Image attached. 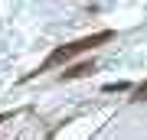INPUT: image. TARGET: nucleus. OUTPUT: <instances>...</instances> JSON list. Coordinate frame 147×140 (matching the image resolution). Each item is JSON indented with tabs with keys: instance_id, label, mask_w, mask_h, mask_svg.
Segmentation results:
<instances>
[{
	"instance_id": "obj_1",
	"label": "nucleus",
	"mask_w": 147,
	"mask_h": 140,
	"mask_svg": "<svg viewBox=\"0 0 147 140\" xmlns=\"http://www.w3.org/2000/svg\"><path fill=\"white\" fill-rule=\"evenodd\" d=\"M108 39H115V33L111 29H101V33H95V36H85V39H75V42H65V46H59L53 56L42 62L36 72H30L26 78H33V75H42V72H49V68H56V65H62V62H69L72 56H79V52H85V49H92V46H101V42H108Z\"/></svg>"
}]
</instances>
